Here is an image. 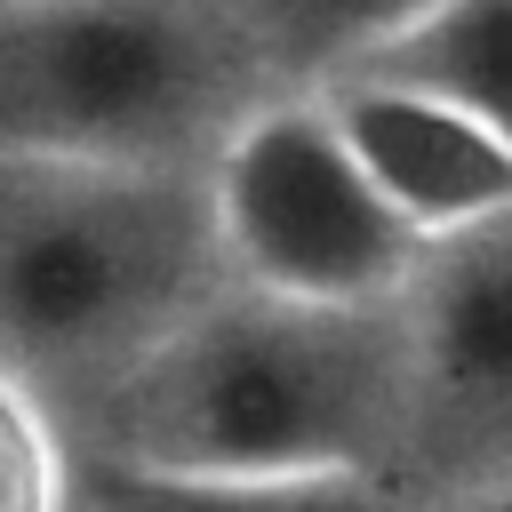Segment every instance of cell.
<instances>
[{
    "instance_id": "6da1fadb",
    "label": "cell",
    "mask_w": 512,
    "mask_h": 512,
    "mask_svg": "<svg viewBox=\"0 0 512 512\" xmlns=\"http://www.w3.org/2000/svg\"><path fill=\"white\" fill-rule=\"evenodd\" d=\"M80 456L144 472L400 480L416 432L408 304H288L224 288L120 384L72 408Z\"/></svg>"
},
{
    "instance_id": "7a4b0ae2",
    "label": "cell",
    "mask_w": 512,
    "mask_h": 512,
    "mask_svg": "<svg viewBox=\"0 0 512 512\" xmlns=\"http://www.w3.org/2000/svg\"><path fill=\"white\" fill-rule=\"evenodd\" d=\"M224 288L208 168L0 160V368L64 416Z\"/></svg>"
},
{
    "instance_id": "3957f363",
    "label": "cell",
    "mask_w": 512,
    "mask_h": 512,
    "mask_svg": "<svg viewBox=\"0 0 512 512\" xmlns=\"http://www.w3.org/2000/svg\"><path fill=\"white\" fill-rule=\"evenodd\" d=\"M264 96L240 0H0V160L208 168Z\"/></svg>"
},
{
    "instance_id": "277c9868",
    "label": "cell",
    "mask_w": 512,
    "mask_h": 512,
    "mask_svg": "<svg viewBox=\"0 0 512 512\" xmlns=\"http://www.w3.org/2000/svg\"><path fill=\"white\" fill-rule=\"evenodd\" d=\"M232 288L288 304H408L432 240L368 184L328 96H264L208 160Z\"/></svg>"
},
{
    "instance_id": "5b68a950",
    "label": "cell",
    "mask_w": 512,
    "mask_h": 512,
    "mask_svg": "<svg viewBox=\"0 0 512 512\" xmlns=\"http://www.w3.org/2000/svg\"><path fill=\"white\" fill-rule=\"evenodd\" d=\"M416 432L400 464L408 504H448L512 480V224L432 248L408 288Z\"/></svg>"
},
{
    "instance_id": "8992f818",
    "label": "cell",
    "mask_w": 512,
    "mask_h": 512,
    "mask_svg": "<svg viewBox=\"0 0 512 512\" xmlns=\"http://www.w3.org/2000/svg\"><path fill=\"white\" fill-rule=\"evenodd\" d=\"M320 96H328L344 144L360 152L368 184L408 216L416 240L448 248L488 224H512V136H496L488 120L456 112L432 88L376 80V72H352Z\"/></svg>"
},
{
    "instance_id": "52a82bcc",
    "label": "cell",
    "mask_w": 512,
    "mask_h": 512,
    "mask_svg": "<svg viewBox=\"0 0 512 512\" xmlns=\"http://www.w3.org/2000/svg\"><path fill=\"white\" fill-rule=\"evenodd\" d=\"M88 512H416L400 480L312 472V480H224V472H144L112 456H80Z\"/></svg>"
},
{
    "instance_id": "ba28073f",
    "label": "cell",
    "mask_w": 512,
    "mask_h": 512,
    "mask_svg": "<svg viewBox=\"0 0 512 512\" xmlns=\"http://www.w3.org/2000/svg\"><path fill=\"white\" fill-rule=\"evenodd\" d=\"M440 0H240L280 96H320L416 32Z\"/></svg>"
},
{
    "instance_id": "9c48e42d",
    "label": "cell",
    "mask_w": 512,
    "mask_h": 512,
    "mask_svg": "<svg viewBox=\"0 0 512 512\" xmlns=\"http://www.w3.org/2000/svg\"><path fill=\"white\" fill-rule=\"evenodd\" d=\"M360 72L432 88L456 112L488 120L496 136H512V0H440L416 32H400Z\"/></svg>"
},
{
    "instance_id": "30bf717a",
    "label": "cell",
    "mask_w": 512,
    "mask_h": 512,
    "mask_svg": "<svg viewBox=\"0 0 512 512\" xmlns=\"http://www.w3.org/2000/svg\"><path fill=\"white\" fill-rule=\"evenodd\" d=\"M0 512H88L72 416L0 368Z\"/></svg>"
},
{
    "instance_id": "8fae6325",
    "label": "cell",
    "mask_w": 512,
    "mask_h": 512,
    "mask_svg": "<svg viewBox=\"0 0 512 512\" xmlns=\"http://www.w3.org/2000/svg\"><path fill=\"white\" fill-rule=\"evenodd\" d=\"M416 512H512V480L472 488V496H448V504H416Z\"/></svg>"
}]
</instances>
